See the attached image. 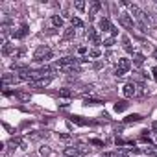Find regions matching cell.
<instances>
[{
    "mask_svg": "<svg viewBox=\"0 0 157 157\" xmlns=\"http://www.w3.org/2000/svg\"><path fill=\"white\" fill-rule=\"evenodd\" d=\"M52 56H54V54H52V50H50L46 44H41V46H37V48H35V52H33V61L41 63V61L50 59Z\"/></svg>",
    "mask_w": 157,
    "mask_h": 157,
    "instance_id": "1",
    "label": "cell"
},
{
    "mask_svg": "<svg viewBox=\"0 0 157 157\" xmlns=\"http://www.w3.org/2000/svg\"><path fill=\"white\" fill-rule=\"evenodd\" d=\"M131 68V61L129 59H126V57H122V59H118V65H117V68H115V76H124L128 70Z\"/></svg>",
    "mask_w": 157,
    "mask_h": 157,
    "instance_id": "2",
    "label": "cell"
},
{
    "mask_svg": "<svg viewBox=\"0 0 157 157\" xmlns=\"http://www.w3.org/2000/svg\"><path fill=\"white\" fill-rule=\"evenodd\" d=\"M118 22H120V26H124L126 30H133V19H131V15L120 13V15H118Z\"/></svg>",
    "mask_w": 157,
    "mask_h": 157,
    "instance_id": "3",
    "label": "cell"
},
{
    "mask_svg": "<svg viewBox=\"0 0 157 157\" xmlns=\"http://www.w3.org/2000/svg\"><path fill=\"white\" fill-rule=\"evenodd\" d=\"M19 82H22L21 78H19V74H17V76H15V74H4V76H2V85H4V89H6L10 83L15 85V83H19Z\"/></svg>",
    "mask_w": 157,
    "mask_h": 157,
    "instance_id": "4",
    "label": "cell"
},
{
    "mask_svg": "<svg viewBox=\"0 0 157 157\" xmlns=\"http://www.w3.org/2000/svg\"><path fill=\"white\" fill-rule=\"evenodd\" d=\"M122 93H124V96L126 98H133V96H137V85L135 83H126L124 85V89H122Z\"/></svg>",
    "mask_w": 157,
    "mask_h": 157,
    "instance_id": "5",
    "label": "cell"
},
{
    "mask_svg": "<svg viewBox=\"0 0 157 157\" xmlns=\"http://www.w3.org/2000/svg\"><path fill=\"white\" fill-rule=\"evenodd\" d=\"M87 37L93 41V44H100V43H102L100 33H98V32H96V28H93V26H89V30H87Z\"/></svg>",
    "mask_w": 157,
    "mask_h": 157,
    "instance_id": "6",
    "label": "cell"
},
{
    "mask_svg": "<svg viewBox=\"0 0 157 157\" xmlns=\"http://www.w3.org/2000/svg\"><path fill=\"white\" fill-rule=\"evenodd\" d=\"M50 82H52V78H41V80L32 82V83H30V87H32V89H43V87H46Z\"/></svg>",
    "mask_w": 157,
    "mask_h": 157,
    "instance_id": "7",
    "label": "cell"
},
{
    "mask_svg": "<svg viewBox=\"0 0 157 157\" xmlns=\"http://www.w3.org/2000/svg\"><path fill=\"white\" fill-rule=\"evenodd\" d=\"M100 8H102V2L94 0V2L91 4V10H89V21H94V17H96V13L100 11Z\"/></svg>",
    "mask_w": 157,
    "mask_h": 157,
    "instance_id": "8",
    "label": "cell"
},
{
    "mask_svg": "<svg viewBox=\"0 0 157 157\" xmlns=\"http://www.w3.org/2000/svg\"><path fill=\"white\" fill-rule=\"evenodd\" d=\"M98 28H100L102 32H111V30H113V24L109 22L107 17H102V19L98 21Z\"/></svg>",
    "mask_w": 157,
    "mask_h": 157,
    "instance_id": "9",
    "label": "cell"
},
{
    "mask_svg": "<svg viewBox=\"0 0 157 157\" xmlns=\"http://www.w3.org/2000/svg\"><path fill=\"white\" fill-rule=\"evenodd\" d=\"M10 144H11V146H19L21 150H26V148H28V144H26V140H24L22 137H13V139L10 140Z\"/></svg>",
    "mask_w": 157,
    "mask_h": 157,
    "instance_id": "10",
    "label": "cell"
},
{
    "mask_svg": "<svg viewBox=\"0 0 157 157\" xmlns=\"http://www.w3.org/2000/svg\"><path fill=\"white\" fill-rule=\"evenodd\" d=\"M26 33H28V24H22L17 32H13V37L15 39H22V37H26Z\"/></svg>",
    "mask_w": 157,
    "mask_h": 157,
    "instance_id": "11",
    "label": "cell"
},
{
    "mask_svg": "<svg viewBox=\"0 0 157 157\" xmlns=\"http://www.w3.org/2000/svg\"><path fill=\"white\" fill-rule=\"evenodd\" d=\"M128 151L126 150H115V151H105L104 157H126Z\"/></svg>",
    "mask_w": 157,
    "mask_h": 157,
    "instance_id": "12",
    "label": "cell"
},
{
    "mask_svg": "<svg viewBox=\"0 0 157 157\" xmlns=\"http://www.w3.org/2000/svg\"><path fill=\"white\" fill-rule=\"evenodd\" d=\"M142 120V117L139 115V113H133V115H128L126 118H124V122L126 124H133V122H140Z\"/></svg>",
    "mask_w": 157,
    "mask_h": 157,
    "instance_id": "13",
    "label": "cell"
},
{
    "mask_svg": "<svg viewBox=\"0 0 157 157\" xmlns=\"http://www.w3.org/2000/svg\"><path fill=\"white\" fill-rule=\"evenodd\" d=\"M50 22H52L54 28H61V26H63V17H59V15H52Z\"/></svg>",
    "mask_w": 157,
    "mask_h": 157,
    "instance_id": "14",
    "label": "cell"
},
{
    "mask_svg": "<svg viewBox=\"0 0 157 157\" xmlns=\"http://www.w3.org/2000/svg\"><path fill=\"white\" fill-rule=\"evenodd\" d=\"M128 105H129V104H128L126 100H118V102L115 104V111H117V113H120V111H126V109H128Z\"/></svg>",
    "mask_w": 157,
    "mask_h": 157,
    "instance_id": "15",
    "label": "cell"
},
{
    "mask_svg": "<svg viewBox=\"0 0 157 157\" xmlns=\"http://www.w3.org/2000/svg\"><path fill=\"white\" fill-rule=\"evenodd\" d=\"M70 120H72L74 124H80V126H89V124H94V122H91V120H83L82 117H70Z\"/></svg>",
    "mask_w": 157,
    "mask_h": 157,
    "instance_id": "16",
    "label": "cell"
},
{
    "mask_svg": "<svg viewBox=\"0 0 157 157\" xmlns=\"http://www.w3.org/2000/svg\"><path fill=\"white\" fill-rule=\"evenodd\" d=\"M74 35H76V30L70 26V28H67V30H65V33H63V41H68V39H72Z\"/></svg>",
    "mask_w": 157,
    "mask_h": 157,
    "instance_id": "17",
    "label": "cell"
},
{
    "mask_svg": "<svg viewBox=\"0 0 157 157\" xmlns=\"http://www.w3.org/2000/svg\"><path fill=\"white\" fill-rule=\"evenodd\" d=\"M32 140H37V139H43V137H48V131H33L32 135H28Z\"/></svg>",
    "mask_w": 157,
    "mask_h": 157,
    "instance_id": "18",
    "label": "cell"
},
{
    "mask_svg": "<svg viewBox=\"0 0 157 157\" xmlns=\"http://www.w3.org/2000/svg\"><path fill=\"white\" fill-rule=\"evenodd\" d=\"M126 6H129V10H131V13L135 15V17H142V11L139 10V6H135V4H128V2H124Z\"/></svg>",
    "mask_w": 157,
    "mask_h": 157,
    "instance_id": "19",
    "label": "cell"
},
{
    "mask_svg": "<svg viewBox=\"0 0 157 157\" xmlns=\"http://www.w3.org/2000/svg\"><path fill=\"white\" fill-rule=\"evenodd\" d=\"M122 44H124V50L126 52H129V54H133V48H131V43H129V37H122Z\"/></svg>",
    "mask_w": 157,
    "mask_h": 157,
    "instance_id": "20",
    "label": "cell"
},
{
    "mask_svg": "<svg viewBox=\"0 0 157 157\" xmlns=\"http://www.w3.org/2000/svg\"><path fill=\"white\" fill-rule=\"evenodd\" d=\"M2 54H4V56H11V54H15V50H13V46H11L10 43H4V46H2Z\"/></svg>",
    "mask_w": 157,
    "mask_h": 157,
    "instance_id": "21",
    "label": "cell"
},
{
    "mask_svg": "<svg viewBox=\"0 0 157 157\" xmlns=\"http://www.w3.org/2000/svg\"><path fill=\"white\" fill-rule=\"evenodd\" d=\"M70 24H72V28H82V26H83L82 19H78V17H72V19H70Z\"/></svg>",
    "mask_w": 157,
    "mask_h": 157,
    "instance_id": "22",
    "label": "cell"
},
{
    "mask_svg": "<svg viewBox=\"0 0 157 157\" xmlns=\"http://www.w3.org/2000/svg\"><path fill=\"white\" fill-rule=\"evenodd\" d=\"M133 63H135V65H142V63H144V56H142V54H135V56H133Z\"/></svg>",
    "mask_w": 157,
    "mask_h": 157,
    "instance_id": "23",
    "label": "cell"
},
{
    "mask_svg": "<svg viewBox=\"0 0 157 157\" xmlns=\"http://www.w3.org/2000/svg\"><path fill=\"white\" fill-rule=\"evenodd\" d=\"M59 96H61V98H70V96H72V91H68V89H59Z\"/></svg>",
    "mask_w": 157,
    "mask_h": 157,
    "instance_id": "24",
    "label": "cell"
},
{
    "mask_svg": "<svg viewBox=\"0 0 157 157\" xmlns=\"http://www.w3.org/2000/svg\"><path fill=\"white\" fill-rule=\"evenodd\" d=\"M115 44V37H107V39H104V46H113Z\"/></svg>",
    "mask_w": 157,
    "mask_h": 157,
    "instance_id": "25",
    "label": "cell"
},
{
    "mask_svg": "<svg viewBox=\"0 0 157 157\" xmlns=\"http://www.w3.org/2000/svg\"><path fill=\"white\" fill-rule=\"evenodd\" d=\"M39 155H41V157H46V155H50V148H46V146H43V148L39 150Z\"/></svg>",
    "mask_w": 157,
    "mask_h": 157,
    "instance_id": "26",
    "label": "cell"
},
{
    "mask_svg": "<svg viewBox=\"0 0 157 157\" xmlns=\"http://www.w3.org/2000/svg\"><path fill=\"white\" fill-rule=\"evenodd\" d=\"M74 6H76V10H80V11H83V10H85V2H82V0H78Z\"/></svg>",
    "mask_w": 157,
    "mask_h": 157,
    "instance_id": "27",
    "label": "cell"
},
{
    "mask_svg": "<svg viewBox=\"0 0 157 157\" xmlns=\"http://www.w3.org/2000/svg\"><path fill=\"white\" fill-rule=\"evenodd\" d=\"M89 150H91V148H87V146H82V144L78 146V153H89Z\"/></svg>",
    "mask_w": 157,
    "mask_h": 157,
    "instance_id": "28",
    "label": "cell"
},
{
    "mask_svg": "<svg viewBox=\"0 0 157 157\" xmlns=\"http://www.w3.org/2000/svg\"><path fill=\"white\" fill-rule=\"evenodd\" d=\"M89 56H91V57H100V50H98V48H93V50L89 52Z\"/></svg>",
    "mask_w": 157,
    "mask_h": 157,
    "instance_id": "29",
    "label": "cell"
},
{
    "mask_svg": "<svg viewBox=\"0 0 157 157\" xmlns=\"http://www.w3.org/2000/svg\"><path fill=\"white\" fill-rule=\"evenodd\" d=\"M89 144H94V146H104V142H102V140H98V139H91V140H89Z\"/></svg>",
    "mask_w": 157,
    "mask_h": 157,
    "instance_id": "30",
    "label": "cell"
},
{
    "mask_svg": "<svg viewBox=\"0 0 157 157\" xmlns=\"http://www.w3.org/2000/svg\"><path fill=\"white\" fill-rule=\"evenodd\" d=\"M98 104H104L102 100H87V105H98Z\"/></svg>",
    "mask_w": 157,
    "mask_h": 157,
    "instance_id": "31",
    "label": "cell"
},
{
    "mask_svg": "<svg viewBox=\"0 0 157 157\" xmlns=\"http://www.w3.org/2000/svg\"><path fill=\"white\" fill-rule=\"evenodd\" d=\"M151 78H153V80H155V82H157V68H155V67H153V68H151Z\"/></svg>",
    "mask_w": 157,
    "mask_h": 157,
    "instance_id": "32",
    "label": "cell"
},
{
    "mask_svg": "<svg viewBox=\"0 0 157 157\" xmlns=\"http://www.w3.org/2000/svg\"><path fill=\"white\" fill-rule=\"evenodd\" d=\"M85 52H87L85 46H80V48H78V54H85Z\"/></svg>",
    "mask_w": 157,
    "mask_h": 157,
    "instance_id": "33",
    "label": "cell"
},
{
    "mask_svg": "<svg viewBox=\"0 0 157 157\" xmlns=\"http://www.w3.org/2000/svg\"><path fill=\"white\" fill-rule=\"evenodd\" d=\"M151 128H153V129L157 131V122H153V124H151Z\"/></svg>",
    "mask_w": 157,
    "mask_h": 157,
    "instance_id": "34",
    "label": "cell"
},
{
    "mask_svg": "<svg viewBox=\"0 0 157 157\" xmlns=\"http://www.w3.org/2000/svg\"><path fill=\"white\" fill-rule=\"evenodd\" d=\"M150 157H157V151H151V153H150Z\"/></svg>",
    "mask_w": 157,
    "mask_h": 157,
    "instance_id": "35",
    "label": "cell"
},
{
    "mask_svg": "<svg viewBox=\"0 0 157 157\" xmlns=\"http://www.w3.org/2000/svg\"><path fill=\"white\" fill-rule=\"evenodd\" d=\"M153 57H155V59H157V48H155V50H153Z\"/></svg>",
    "mask_w": 157,
    "mask_h": 157,
    "instance_id": "36",
    "label": "cell"
},
{
    "mask_svg": "<svg viewBox=\"0 0 157 157\" xmlns=\"http://www.w3.org/2000/svg\"><path fill=\"white\" fill-rule=\"evenodd\" d=\"M155 139H157V135H155Z\"/></svg>",
    "mask_w": 157,
    "mask_h": 157,
    "instance_id": "37",
    "label": "cell"
}]
</instances>
